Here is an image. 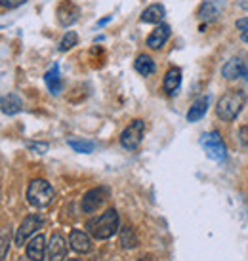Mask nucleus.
I'll return each mask as SVG.
<instances>
[{"label": "nucleus", "instance_id": "f257e3e1", "mask_svg": "<svg viewBox=\"0 0 248 261\" xmlns=\"http://www.w3.org/2000/svg\"><path fill=\"white\" fill-rule=\"evenodd\" d=\"M118 223H120L118 212L115 210V208H111V210H107L105 214H102V216L90 219L86 223V229L94 239L105 240V239H111V237L118 231Z\"/></svg>", "mask_w": 248, "mask_h": 261}, {"label": "nucleus", "instance_id": "f03ea898", "mask_svg": "<svg viewBox=\"0 0 248 261\" xmlns=\"http://www.w3.org/2000/svg\"><path fill=\"white\" fill-rule=\"evenodd\" d=\"M244 105H246V94L242 90H231V92H227L226 95L219 97L218 105H216V113L221 120L231 122L244 109Z\"/></svg>", "mask_w": 248, "mask_h": 261}, {"label": "nucleus", "instance_id": "7ed1b4c3", "mask_svg": "<svg viewBox=\"0 0 248 261\" xmlns=\"http://www.w3.org/2000/svg\"><path fill=\"white\" fill-rule=\"evenodd\" d=\"M27 200L35 208H44L54 200V189L44 179H33L27 187Z\"/></svg>", "mask_w": 248, "mask_h": 261}, {"label": "nucleus", "instance_id": "20e7f679", "mask_svg": "<svg viewBox=\"0 0 248 261\" xmlns=\"http://www.w3.org/2000/svg\"><path fill=\"white\" fill-rule=\"evenodd\" d=\"M201 145L205 147V151H206V154H208V159L216 160V162H221V160H226L227 149H226V143H224V139L219 138L218 132H210V134L203 136V139H201Z\"/></svg>", "mask_w": 248, "mask_h": 261}, {"label": "nucleus", "instance_id": "39448f33", "mask_svg": "<svg viewBox=\"0 0 248 261\" xmlns=\"http://www.w3.org/2000/svg\"><path fill=\"white\" fill-rule=\"evenodd\" d=\"M143 132H145V122H143V120H134V122L120 134V143H122L124 149L136 151L139 147V143H141Z\"/></svg>", "mask_w": 248, "mask_h": 261}, {"label": "nucleus", "instance_id": "423d86ee", "mask_svg": "<svg viewBox=\"0 0 248 261\" xmlns=\"http://www.w3.org/2000/svg\"><path fill=\"white\" fill-rule=\"evenodd\" d=\"M226 6L227 0H203V4L199 8V19L205 23L216 21L226 10Z\"/></svg>", "mask_w": 248, "mask_h": 261}, {"label": "nucleus", "instance_id": "0eeeda50", "mask_svg": "<svg viewBox=\"0 0 248 261\" xmlns=\"http://www.w3.org/2000/svg\"><path fill=\"white\" fill-rule=\"evenodd\" d=\"M42 223H44L42 218L37 216V214L27 216V218L23 219V223L19 225V229H17V234H15V244H17V246L25 244V240L29 239L33 232H37V229H40Z\"/></svg>", "mask_w": 248, "mask_h": 261}, {"label": "nucleus", "instance_id": "6e6552de", "mask_svg": "<svg viewBox=\"0 0 248 261\" xmlns=\"http://www.w3.org/2000/svg\"><path fill=\"white\" fill-rule=\"evenodd\" d=\"M107 198V189L103 187H95L92 191H88L84 198H82V212L84 214H94Z\"/></svg>", "mask_w": 248, "mask_h": 261}, {"label": "nucleus", "instance_id": "1a4fd4ad", "mask_svg": "<svg viewBox=\"0 0 248 261\" xmlns=\"http://www.w3.org/2000/svg\"><path fill=\"white\" fill-rule=\"evenodd\" d=\"M224 79L233 80V79H248V65L246 61H242L241 58H231L227 61L224 69H221Z\"/></svg>", "mask_w": 248, "mask_h": 261}, {"label": "nucleus", "instance_id": "9d476101", "mask_svg": "<svg viewBox=\"0 0 248 261\" xmlns=\"http://www.w3.org/2000/svg\"><path fill=\"white\" fill-rule=\"evenodd\" d=\"M48 255H50V261H63L67 257V242L59 232L52 234L50 244H48Z\"/></svg>", "mask_w": 248, "mask_h": 261}, {"label": "nucleus", "instance_id": "9b49d317", "mask_svg": "<svg viewBox=\"0 0 248 261\" xmlns=\"http://www.w3.org/2000/svg\"><path fill=\"white\" fill-rule=\"evenodd\" d=\"M69 244H71V248H73L75 252H79V254H88V252L92 250V240H90V237H88L84 231H79V229L71 231Z\"/></svg>", "mask_w": 248, "mask_h": 261}, {"label": "nucleus", "instance_id": "f8f14e48", "mask_svg": "<svg viewBox=\"0 0 248 261\" xmlns=\"http://www.w3.org/2000/svg\"><path fill=\"white\" fill-rule=\"evenodd\" d=\"M168 38H170V27H168V25H159V27L147 37V46H149L151 50H159V48H162V46L166 44Z\"/></svg>", "mask_w": 248, "mask_h": 261}, {"label": "nucleus", "instance_id": "ddd939ff", "mask_svg": "<svg viewBox=\"0 0 248 261\" xmlns=\"http://www.w3.org/2000/svg\"><path fill=\"white\" fill-rule=\"evenodd\" d=\"M58 19L63 27L73 25V23L79 19V8L75 6V4H71V2H63V4L58 8Z\"/></svg>", "mask_w": 248, "mask_h": 261}, {"label": "nucleus", "instance_id": "4468645a", "mask_svg": "<svg viewBox=\"0 0 248 261\" xmlns=\"http://www.w3.org/2000/svg\"><path fill=\"white\" fill-rule=\"evenodd\" d=\"M44 255H46V240L42 234H37L27 244V257L33 261H44Z\"/></svg>", "mask_w": 248, "mask_h": 261}, {"label": "nucleus", "instance_id": "2eb2a0df", "mask_svg": "<svg viewBox=\"0 0 248 261\" xmlns=\"http://www.w3.org/2000/svg\"><path fill=\"white\" fill-rule=\"evenodd\" d=\"M180 84H182V71L178 67H172L170 71L164 76V82H162V88L168 95H174L178 90H180Z\"/></svg>", "mask_w": 248, "mask_h": 261}, {"label": "nucleus", "instance_id": "dca6fc26", "mask_svg": "<svg viewBox=\"0 0 248 261\" xmlns=\"http://www.w3.org/2000/svg\"><path fill=\"white\" fill-rule=\"evenodd\" d=\"M206 111H208V97H199L197 101L191 105L189 113H187V120L189 122H197V120H201L205 116Z\"/></svg>", "mask_w": 248, "mask_h": 261}, {"label": "nucleus", "instance_id": "f3484780", "mask_svg": "<svg viewBox=\"0 0 248 261\" xmlns=\"http://www.w3.org/2000/svg\"><path fill=\"white\" fill-rule=\"evenodd\" d=\"M164 17V8L161 4H151L149 8L143 10L141 14V21L143 23H161Z\"/></svg>", "mask_w": 248, "mask_h": 261}, {"label": "nucleus", "instance_id": "a211bd4d", "mask_svg": "<svg viewBox=\"0 0 248 261\" xmlns=\"http://www.w3.org/2000/svg\"><path fill=\"white\" fill-rule=\"evenodd\" d=\"M134 69H136L141 76H149V74L155 73V61L149 58V56L141 54V56H138V59L134 61Z\"/></svg>", "mask_w": 248, "mask_h": 261}, {"label": "nucleus", "instance_id": "6ab92c4d", "mask_svg": "<svg viewBox=\"0 0 248 261\" xmlns=\"http://www.w3.org/2000/svg\"><path fill=\"white\" fill-rule=\"evenodd\" d=\"M44 80H46V86H48L52 94H59L61 92V76H59L58 65H54L48 73L44 74Z\"/></svg>", "mask_w": 248, "mask_h": 261}, {"label": "nucleus", "instance_id": "aec40b11", "mask_svg": "<svg viewBox=\"0 0 248 261\" xmlns=\"http://www.w3.org/2000/svg\"><path fill=\"white\" fill-rule=\"evenodd\" d=\"M21 99L17 97L15 94H8L4 99H2V113L4 115H17L19 111H21Z\"/></svg>", "mask_w": 248, "mask_h": 261}, {"label": "nucleus", "instance_id": "412c9836", "mask_svg": "<svg viewBox=\"0 0 248 261\" xmlns=\"http://www.w3.org/2000/svg\"><path fill=\"white\" fill-rule=\"evenodd\" d=\"M120 244H122V248L138 246V237H136V232H134L132 227H124L122 231H120Z\"/></svg>", "mask_w": 248, "mask_h": 261}, {"label": "nucleus", "instance_id": "4be33fe9", "mask_svg": "<svg viewBox=\"0 0 248 261\" xmlns=\"http://www.w3.org/2000/svg\"><path fill=\"white\" fill-rule=\"evenodd\" d=\"M69 147L77 152H84V154H88V152H92L95 149V143H92V141H84V139H69Z\"/></svg>", "mask_w": 248, "mask_h": 261}, {"label": "nucleus", "instance_id": "5701e85b", "mask_svg": "<svg viewBox=\"0 0 248 261\" xmlns=\"http://www.w3.org/2000/svg\"><path fill=\"white\" fill-rule=\"evenodd\" d=\"M77 42H79L77 33L69 31V33H65V37L61 38V42H59V51H69L71 48H75V46H77Z\"/></svg>", "mask_w": 248, "mask_h": 261}, {"label": "nucleus", "instance_id": "b1692460", "mask_svg": "<svg viewBox=\"0 0 248 261\" xmlns=\"http://www.w3.org/2000/svg\"><path fill=\"white\" fill-rule=\"evenodd\" d=\"M10 231H2L0 232V261H4L6 259V255H8V250H10Z\"/></svg>", "mask_w": 248, "mask_h": 261}, {"label": "nucleus", "instance_id": "393cba45", "mask_svg": "<svg viewBox=\"0 0 248 261\" xmlns=\"http://www.w3.org/2000/svg\"><path fill=\"white\" fill-rule=\"evenodd\" d=\"M25 2H27V0H0V6L6 8V10H14V8L21 6Z\"/></svg>", "mask_w": 248, "mask_h": 261}, {"label": "nucleus", "instance_id": "a878e982", "mask_svg": "<svg viewBox=\"0 0 248 261\" xmlns=\"http://www.w3.org/2000/svg\"><path fill=\"white\" fill-rule=\"evenodd\" d=\"M27 147H29L31 151H35V152H38V154H44V152L48 151V143H27Z\"/></svg>", "mask_w": 248, "mask_h": 261}, {"label": "nucleus", "instance_id": "bb28decb", "mask_svg": "<svg viewBox=\"0 0 248 261\" xmlns=\"http://www.w3.org/2000/svg\"><path fill=\"white\" fill-rule=\"evenodd\" d=\"M235 25H237V29L241 31L242 37H244V35L248 33V17H242V19H239V21L235 23Z\"/></svg>", "mask_w": 248, "mask_h": 261}, {"label": "nucleus", "instance_id": "cd10ccee", "mask_svg": "<svg viewBox=\"0 0 248 261\" xmlns=\"http://www.w3.org/2000/svg\"><path fill=\"white\" fill-rule=\"evenodd\" d=\"M241 145L242 147H248V128H241Z\"/></svg>", "mask_w": 248, "mask_h": 261}, {"label": "nucleus", "instance_id": "c85d7f7f", "mask_svg": "<svg viewBox=\"0 0 248 261\" xmlns=\"http://www.w3.org/2000/svg\"><path fill=\"white\" fill-rule=\"evenodd\" d=\"M15 261H33V259H29V257H19V259H15Z\"/></svg>", "mask_w": 248, "mask_h": 261}, {"label": "nucleus", "instance_id": "c756f323", "mask_svg": "<svg viewBox=\"0 0 248 261\" xmlns=\"http://www.w3.org/2000/svg\"><path fill=\"white\" fill-rule=\"evenodd\" d=\"M242 40H244V42H248V33L244 35V37H242Z\"/></svg>", "mask_w": 248, "mask_h": 261}, {"label": "nucleus", "instance_id": "7c9ffc66", "mask_svg": "<svg viewBox=\"0 0 248 261\" xmlns=\"http://www.w3.org/2000/svg\"><path fill=\"white\" fill-rule=\"evenodd\" d=\"M69 261H79V259H69Z\"/></svg>", "mask_w": 248, "mask_h": 261}, {"label": "nucleus", "instance_id": "2f4dec72", "mask_svg": "<svg viewBox=\"0 0 248 261\" xmlns=\"http://www.w3.org/2000/svg\"><path fill=\"white\" fill-rule=\"evenodd\" d=\"M246 65H248V63H246Z\"/></svg>", "mask_w": 248, "mask_h": 261}]
</instances>
